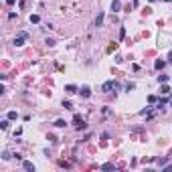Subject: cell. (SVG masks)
Masks as SVG:
<instances>
[{
  "instance_id": "4fadbf2b",
  "label": "cell",
  "mask_w": 172,
  "mask_h": 172,
  "mask_svg": "<svg viewBox=\"0 0 172 172\" xmlns=\"http://www.w3.org/2000/svg\"><path fill=\"white\" fill-rule=\"evenodd\" d=\"M63 107H65V110H73V103L71 101H63Z\"/></svg>"
},
{
  "instance_id": "8992f818",
  "label": "cell",
  "mask_w": 172,
  "mask_h": 172,
  "mask_svg": "<svg viewBox=\"0 0 172 172\" xmlns=\"http://www.w3.org/2000/svg\"><path fill=\"white\" fill-rule=\"evenodd\" d=\"M101 24H103V12H97V18H95V26L99 28Z\"/></svg>"
},
{
  "instance_id": "3957f363",
  "label": "cell",
  "mask_w": 172,
  "mask_h": 172,
  "mask_svg": "<svg viewBox=\"0 0 172 172\" xmlns=\"http://www.w3.org/2000/svg\"><path fill=\"white\" fill-rule=\"evenodd\" d=\"M79 93H81V97H91V89L87 85H83L81 89H79Z\"/></svg>"
},
{
  "instance_id": "2e32d148",
  "label": "cell",
  "mask_w": 172,
  "mask_h": 172,
  "mask_svg": "<svg viewBox=\"0 0 172 172\" xmlns=\"http://www.w3.org/2000/svg\"><path fill=\"white\" fill-rule=\"evenodd\" d=\"M16 117H18V116H16V111H8V119H16Z\"/></svg>"
},
{
  "instance_id": "52a82bcc",
  "label": "cell",
  "mask_w": 172,
  "mask_h": 172,
  "mask_svg": "<svg viewBox=\"0 0 172 172\" xmlns=\"http://www.w3.org/2000/svg\"><path fill=\"white\" fill-rule=\"evenodd\" d=\"M65 91H67L69 95H73V93H79V91H77V87H75V85H65Z\"/></svg>"
},
{
  "instance_id": "277c9868",
  "label": "cell",
  "mask_w": 172,
  "mask_h": 172,
  "mask_svg": "<svg viewBox=\"0 0 172 172\" xmlns=\"http://www.w3.org/2000/svg\"><path fill=\"white\" fill-rule=\"evenodd\" d=\"M24 39H26V32H22L20 37H16V39H14V45H16V47H22V45H24Z\"/></svg>"
},
{
  "instance_id": "ffe728a7",
  "label": "cell",
  "mask_w": 172,
  "mask_h": 172,
  "mask_svg": "<svg viewBox=\"0 0 172 172\" xmlns=\"http://www.w3.org/2000/svg\"><path fill=\"white\" fill-rule=\"evenodd\" d=\"M134 87H136V85H134V83H128V85H125V91H132Z\"/></svg>"
},
{
  "instance_id": "cb8c5ba5",
  "label": "cell",
  "mask_w": 172,
  "mask_h": 172,
  "mask_svg": "<svg viewBox=\"0 0 172 172\" xmlns=\"http://www.w3.org/2000/svg\"><path fill=\"white\" fill-rule=\"evenodd\" d=\"M150 2H154V0H150Z\"/></svg>"
},
{
  "instance_id": "9a60e30c",
  "label": "cell",
  "mask_w": 172,
  "mask_h": 172,
  "mask_svg": "<svg viewBox=\"0 0 172 172\" xmlns=\"http://www.w3.org/2000/svg\"><path fill=\"white\" fill-rule=\"evenodd\" d=\"M39 20H41V18H39V16H37V14H31V22H32V24H37V22H39Z\"/></svg>"
},
{
  "instance_id": "ba28073f",
  "label": "cell",
  "mask_w": 172,
  "mask_h": 172,
  "mask_svg": "<svg viewBox=\"0 0 172 172\" xmlns=\"http://www.w3.org/2000/svg\"><path fill=\"white\" fill-rule=\"evenodd\" d=\"M119 8H122L119 0H113V2H111V10H113V12H119Z\"/></svg>"
},
{
  "instance_id": "30bf717a",
  "label": "cell",
  "mask_w": 172,
  "mask_h": 172,
  "mask_svg": "<svg viewBox=\"0 0 172 172\" xmlns=\"http://www.w3.org/2000/svg\"><path fill=\"white\" fill-rule=\"evenodd\" d=\"M55 125H57V128H65V125H67V122H65V119H57Z\"/></svg>"
},
{
  "instance_id": "7402d4cb",
  "label": "cell",
  "mask_w": 172,
  "mask_h": 172,
  "mask_svg": "<svg viewBox=\"0 0 172 172\" xmlns=\"http://www.w3.org/2000/svg\"><path fill=\"white\" fill-rule=\"evenodd\" d=\"M6 4H14V0H6Z\"/></svg>"
},
{
  "instance_id": "7a4b0ae2",
  "label": "cell",
  "mask_w": 172,
  "mask_h": 172,
  "mask_svg": "<svg viewBox=\"0 0 172 172\" xmlns=\"http://www.w3.org/2000/svg\"><path fill=\"white\" fill-rule=\"evenodd\" d=\"M73 124H75V128H77V130H83V128H85V122H83V119H81V116H77V113L73 116Z\"/></svg>"
},
{
  "instance_id": "6da1fadb",
  "label": "cell",
  "mask_w": 172,
  "mask_h": 172,
  "mask_svg": "<svg viewBox=\"0 0 172 172\" xmlns=\"http://www.w3.org/2000/svg\"><path fill=\"white\" fill-rule=\"evenodd\" d=\"M116 89H117V81H113V79H111V81H105L101 85L103 93H111V91H116Z\"/></svg>"
},
{
  "instance_id": "e0dca14e",
  "label": "cell",
  "mask_w": 172,
  "mask_h": 172,
  "mask_svg": "<svg viewBox=\"0 0 172 172\" xmlns=\"http://www.w3.org/2000/svg\"><path fill=\"white\" fill-rule=\"evenodd\" d=\"M0 128H2V130H8V119H4V122H0Z\"/></svg>"
},
{
  "instance_id": "d4e9b609",
  "label": "cell",
  "mask_w": 172,
  "mask_h": 172,
  "mask_svg": "<svg viewBox=\"0 0 172 172\" xmlns=\"http://www.w3.org/2000/svg\"><path fill=\"white\" fill-rule=\"evenodd\" d=\"M170 103H172V101H170Z\"/></svg>"
},
{
  "instance_id": "603a6c76",
  "label": "cell",
  "mask_w": 172,
  "mask_h": 172,
  "mask_svg": "<svg viewBox=\"0 0 172 172\" xmlns=\"http://www.w3.org/2000/svg\"><path fill=\"white\" fill-rule=\"evenodd\" d=\"M166 2H172V0H166Z\"/></svg>"
},
{
  "instance_id": "9c48e42d",
  "label": "cell",
  "mask_w": 172,
  "mask_h": 172,
  "mask_svg": "<svg viewBox=\"0 0 172 172\" xmlns=\"http://www.w3.org/2000/svg\"><path fill=\"white\" fill-rule=\"evenodd\" d=\"M164 65H166V61H162V59H158V61L154 63V67H156L158 71H160V69H164Z\"/></svg>"
},
{
  "instance_id": "ac0fdd59",
  "label": "cell",
  "mask_w": 172,
  "mask_h": 172,
  "mask_svg": "<svg viewBox=\"0 0 172 172\" xmlns=\"http://www.w3.org/2000/svg\"><path fill=\"white\" fill-rule=\"evenodd\" d=\"M162 93L168 95V93H170V87H168V85H162Z\"/></svg>"
},
{
  "instance_id": "5b68a950",
  "label": "cell",
  "mask_w": 172,
  "mask_h": 172,
  "mask_svg": "<svg viewBox=\"0 0 172 172\" xmlns=\"http://www.w3.org/2000/svg\"><path fill=\"white\" fill-rule=\"evenodd\" d=\"M22 168H24V170H28V172H35V164L28 162V160H24V162H22Z\"/></svg>"
},
{
  "instance_id": "7c38bea8",
  "label": "cell",
  "mask_w": 172,
  "mask_h": 172,
  "mask_svg": "<svg viewBox=\"0 0 172 172\" xmlns=\"http://www.w3.org/2000/svg\"><path fill=\"white\" fill-rule=\"evenodd\" d=\"M156 162H158V164H160V166H162V164H168V158H158V160H156Z\"/></svg>"
},
{
  "instance_id": "44dd1931",
  "label": "cell",
  "mask_w": 172,
  "mask_h": 172,
  "mask_svg": "<svg viewBox=\"0 0 172 172\" xmlns=\"http://www.w3.org/2000/svg\"><path fill=\"white\" fill-rule=\"evenodd\" d=\"M168 61H172V51H170V53H168Z\"/></svg>"
},
{
  "instance_id": "5bb4252c",
  "label": "cell",
  "mask_w": 172,
  "mask_h": 172,
  "mask_svg": "<svg viewBox=\"0 0 172 172\" xmlns=\"http://www.w3.org/2000/svg\"><path fill=\"white\" fill-rule=\"evenodd\" d=\"M158 81H160V83H166V81H168V75H158Z\"/></svg>"
},
{
  "instance_id": "d6986e66",
  "label": "cell",
  "mask_w": 172,
  "mask_h": 172,
  "mask_svg": "<svg viewBox=\"0 0 172 172\" xmlns=\"http://www.w3.org/2000/svg\"><path fill=\"white\" fill-rule=\"evenodd\" d=\"M103 116H111V110H110V107H103Z\"/></svg>"
},
{
  "instance_id": "8fae6325",
  "label": "cell",
  "mask_w": 172,
  "mask_h": 172,
  "mask_svg": "<svg viewBox=\"0 0 172 172\" xmlns=\"http://www.w3.org/2000/svg\"><path fill=\"white\" fill-rule=\"evenodd\" d=\"M101 170H116V166H113V164H103Z\"/></svg>"
}]
</instances>
